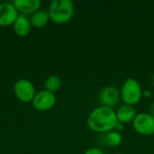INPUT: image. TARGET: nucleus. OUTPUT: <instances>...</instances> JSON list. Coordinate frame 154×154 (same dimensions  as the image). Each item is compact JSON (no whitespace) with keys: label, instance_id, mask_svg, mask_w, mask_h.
<instances>
[{"label":"nucleus","instance_id":"f3484780","mask_svg":"<svg viewBox=\"0 0 154 154\" xmlns=\"http://www.w3.org/2000/svg\"><path fill=\"white\" fill-rule=\"evenodd\" d=\"M149 114L152 115L154 117V102L151 105V106H150V108H149Z\"/></svg>","mask_w":154,"mask_h":154},{"label":"nucleus","instance_id":"9d476101","mask_svg":"<svg viewBox=\"0 0 154 154\" xmlns=\"http://www.w3.org/2000/svg\"><path fill=\"white\" fill-rule=\"evenodd\" d=\"M14 5L17 9V11L22 14H34L38 11L41 1L40 0H14Z\"/></svg>","mask_w":154,"mask_h":154},{"label":"nucleus","instance_id":"ddd939ff","mask_svg":"<svg viewBox=\"0 0 154 154\" xmlns=\"http://www.w3.org/2000/svg\"><path fill=\"white\" fill-rule=\"evenodd\" d=\"M105 141H106V143L109 147H114V148L118 147L122 143V141H123L122 134L118 131H116V130L111 131L106 134Z\"/></svg>","mask_w":154,"mask_h":154},{"label":"nucleus","instance_id":"1a4fd4ad","mask_svg":"<svg viewBox=\"0 0 154 154\" xmlns=\"http://www.w3.org/2000/svg\"><path fill=\"white\" fill-rule=\"evenodd\" d=\"M116 117H117L118 122L124 125L134 122V118L137 116V113L134 107L133 106L125 105V104L121 106L117 109V111H116Z\"/></svg>","mask_w":154,"mask_h":154},{"label":"nucleus","instance_id":"f03ea898","mask_svg":"<svg viewBox=\"0 0 154 154\" xmlns=\"http://www.w3.org/2000/svg\"><path fill=\"white\" fill-rule=\"evenodd\" d=\"M74 5L70 0H53L49 7L50 19L58 24L68 23L74 14Z\"/></svg>","mask_w":154,"mask_h":154},{"label":"nucleus","instance_id":"dca6fc26","mask_svg":"<svg viewBox=\"0 0 154 154\" xmlns=\"http://www.w3.org/2000/svg\"><path fill=\"white\" fill-rule=\"evenodd\" d=\"M124 124H122V123H120V122H118L117 123V125H116V131H118V132H120L121 130H123L124 129Z\"/></svg>","mask_w":154,"mask_h":154},{"label":"nucleus","instance_id":"7ed1b4c3","mask_svg":"<svg viewBox=\"0 0 154 154\" xmlns=\"http://www.w3.org/2000/svg\"><path fill=\"white\" fill-rule=\"evenodd\" d=\"M143 89L140 83L133 78H128L125 79L120 90V96L122 101L125 105L134 106L137 105L143 97Z\"/></svg>","mask_w":154,"mask_h":154},{"label":"nucleus","instance_id":"20e7f679","mask_svg":"<svg viewBox=\"0 0 154 154\" xmlns=\"http://www.w3.org/2000/svg\"><path fill=\"white\" fill-rule=\"evenodd\" d=\"M134 130L142 135H152L154 134V117L149 113L137 114L133 122Z\"/></svg>","mask_w":154,"mask_h":154},{"label":"nucleus","instance_id":"0eeeda50","mask_svg":"<svg viewBox=\"0 0 154 154\" xmlns=\"http://www.w3.org/2000/svg\"><path fill=\"white\" fill-rule=\"evenodd\" d=\"M120 97V91L116 87L107 86L101 90L98 100L102 106L113 108L118 104Z\"/></svg>","mask_w":154,"mask_h":154},{"label":"nucleus","instance_id":"9b49d317","mask_svg":"<svg viewBox=\"0 0 154 154\" xmlns=\"http://www.w3.org/2000/svg\"><path fill=\"white\" fill-rule=\"evenodd\" d=\"M14 30L15 33L21 37L26 36L31 31V22L25 14H20L14 23Z\"/></svg>","mask_w":154,"mask_h":154},{"label":"nucleus","instance_id":"423d86ee","mask_svg":"<svg viewBox=\"0 0 154 154\" xmlns=\"http://www.w3.org/2000/svg\"><path fill=\"white\" fill-rule=\"evenodd\" d=\"M32 106L36 110L47 111L53 107L56 103V97L54 93L48 90H41L35 94L32 101Z\"/></svg>","mask_w":154,"mask_h":154},{"label":"nucleus","instance_id":"a211bd4d","mask_svg":"<svg viewBox=\"0 0 154 154\" xmlns=\"http://www.w3.org/2000/svg\"><path fill=\"white\" fill-rule=\"evenodd\" d=\"M113 154H124V153H113Z\"/></svg>","mask_w":154,"mask_h":154},{"label":"nucleus","instance_id":"6e6552de","mask_svg":"<svg viewBox=\"0 0 154 154\" xmlns=\"http://www.w3.org/2000/svg\"><path fill=\"white\" fill-rule=\"evenodd\" d=\"M18 15V11L14 4L8 2L0 4V26L14 24Z\"/></svg>","mask_w":154,"mask_h":154},{"label":"nucleus","instance_id":"2eb2a0df","mask_svg":"<svg viewBox=\"0 0 154 154\" xmlns=\"http://www.w3.org/2000/svg\"><path fill=\"white\" fill-rule=\"evenodd\" d=\"M84 154H105V153H104V152H103L101 149H99V148H97V147H92V148L88 149V150L85 152V153Z\"/></svg>","mask_w":154,"mask_h":154},{"label":"nucleus","instance_id":"39448f33","mask_svg":"<svg viewBox=\"0 0 154 154\" xmlns=\"http://www.w3.org/2000/svg\"><path fill=\"white\" fill-rule=\"evenodd\" d=\"M14 91L16 97L22 102L27 103L32 101L35 96V88L31 81L28 79H19L14 86Z\"/></svg>","mask_w":154,"mask_h":154},{"label":"nucleus","instance_id":"f8f14e48","mask_svg":"<svg viewBox=\"0 0 154 154\" xmlns=\"http://www.w3.org/2000/svg\"><path fill=\"white\" fill-rule=\"evenodd\" d=\"M49 20H50V15L47 11L38 10L37 12L32 14V15L30 19V22L32 26L41 28V27H43L44 25H46L48 23Z\"/></svg>","mask_w":154,"mask_h":154},{"label":"nucleus","instance_id":"f257e3e1","mask_svg":"<svg viewBox=\"0 0 154 154\" xmlns=\"http://www.w3.org/2000/svg\"><path fill=\"white\" fill-rule=\"evenodd\" d=\"M87 123L91 131L106 134L116 129L118 120L114 108L100 106L89 114Z\"/></svg>","mask_w":154,"mask_h":154},{"label":"nucleus","instance_id":"4468645a","mask_svg":"<svg viewBox=\"0 0 154 154\" xmlns=\"http://www.w3.org/2000/svg\"><path fill=\"white\" fill-rule=\"evenodd\" d=\"M60 86H61V80L60 77L56 75H51L45 80V89L51 93L58 91L60 88Z\"/></svg>","mask_w":154,"mask_h":154}]
</instances>
